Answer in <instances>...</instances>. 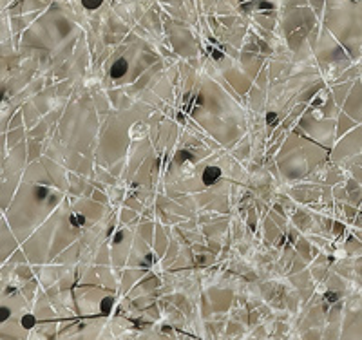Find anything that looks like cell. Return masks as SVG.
<instances>
[{
	"label": "cell",
	"instance_id": "cell-1",
	"mask_svg": "<svg viewBox=\"0 0 362 340\" xmlns=\"http://www.w3.org/2000/svg\"><path fill=\"white\" fill-rule=\"evenodd\" d=\"M127 67H129V65H127L125 58H118V60H116V62L110 65L109 74L112 76V78H121V76L127 73Z\"/></svg>",
	"mask_w": 362,
	"mask_h": 340
},
{
	"label": "cell",
	"instance_id": "cell-2",
	"mask_svg": "<svg viewBox=\"0 0 362 340\" xmlns=\"http://www.w3.org/2000/svg\"><path fill=\"white\" fill-rule=\"evenodd\" d=\"M219 178H221V170H219V168H215V167L207 168L205 174H203V181H205L207 185L214 183L215 179H219Z\"/></svg>",
	"mask_w": 362,
	"mask_h": 340
},
{
	"label": "cell",
	"instance_id": "cell-3",
	"mask_svg": "<svg viewBox=\"0 0 362 340\" xmlns=\"http://www.w3.org/2000/svg\"><path fill=\"white\" fill-rule=\"evenodd\" d=\"M102 2H103V0H82L84 7H87V9H98L102 5Z\"/></svg>",
	"mask_w": 362,
	"mask_h": 340
},
{
	"label": "cell",
	"instance_id": "cell-4",
	"mask_svg": "<svg viewBox=\"0 0 362 340\" xmlns=\"http://www.w3.org/2000/svg\"><path fill=\"white\" fill-rule=\"evenodd\" d=\"M324 298H326V300H328V302H330V304L337 302V293H326Z\"/></svg>",
	"mask_w": 362,
	"mask_h": 340
},
{
	"label": "cell",
	"instance_id": "cell-5",
	"mask_svg": "<svg viewBox=\"0 0 362 340\" xmlns=\"http://www.w3.org/2000/svg\"><path fill=\"white\" fill-rule=\"evenodd\" d=\"M2 146H4V138H0V152H2Z\"/></svg>",
	"mask_w": 362,
	"mask_h": 340
},
{
	"label": "cell",
	"instance_id": "cell-6",
	"mask_svg": "<svg viewBox=\"0 0 362 340\" xmlns=\"http://www.w3.org/2000/svg\"><path fill=\"white\" fill-rule=\"evenodd\" d=\"M0 170H2V157H0Z\"/></svg>",
	"mask_w": 362,
	"mask_h": 340
}]
</instances>
